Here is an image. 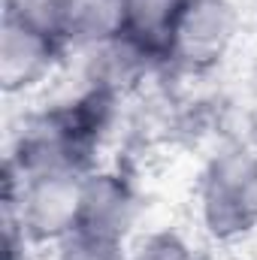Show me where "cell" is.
I'll return each instance as SVG.
<instances>
[{
  "label": "cell",
  "instance_id": "obj_1",
  "mask_svg": "<svg viewBox=\"0 0 257 260\" xmlns=\"http://www.w3.org/2000/svg\"><path fill=\"white\" fill-rule=\"evenodd\" d=\"M203 221L215 239H236L257 227V154L224 151L203 176Z\"/></svg>",
  "mask_w": 257,
  "mask_h": 260
},
{
  "label": "cell",
  "instance_id": "obj_2",
  "mask_svg": "<svg viewBox=\"0 0 257 260\" xmlns=\"http://www.w3.org/2000/svg\"><path fill=\"white\" fill-rule=\"evenodd\" d=\"M85 176H70V173L21 176L18 194L12 185H6V206L15 212L21 236L27 233L34 239H55V242L64 239L79 224V200Z\"/></svg>",
  "mask_w": 257,
  "mask_h": 260
},
{
  "label": "cell",
  "instance_id": "obj_3",
  "mask_svg": "<svg viewBox=\"0 0 257 260\" xmlns=\"http://www.w3.org/2000/svg\"><path fill=\"white\" fill-rule=\"evenodd\" d=\"M233 34L236 12L230 0H188L173 27L167 55L188 70H206L224 58Z\"/></svg>",
  "mask_w": 257,
  "mask_h": 260
},
{
  "label": "cell",
  "instance_id": "obj_4",
  "mask_svg": "<svg viewBox=\"0 0 257 260\" xmlns=\"http://www.w3.org/2000/svg\"><path fill=\"white\" fill-rule=\"evenodd\" d=\"M58 43L61 40L3 15V34H0V82H3V88L12 94V91H24V88L37 85L52 70V61L58 55Z\"/></svg>",
  "mask_w": 257,
  "mask_h": 260
},
{
  "label": "cell",
  "instance_id": "obj_5",
  "mask_svg": "<svg viewBox=\"0 0 257 260\" xmlns=\"http://www.w3.org/2000/svg\"><path fill=\"white\" fill-rule=\"evenodd\" d=\"M136 218V197L121 176L112 173H88L82 179L79 200V224L115 239H124Z\"/></svg>",
  "mask_w": 257,
  "mask_h": 260
},
{
  "label": "cell",
  "instance_id": "obj_6",
  "mask_svg": "<svg viewBox=\"0 0 257 260\" xmlns=\"http://www.w3.org/2000/svg\"><path fill=\"white\" fill-rule=\"evenodd\" d=\"M124 34H127V0H67V40L85 46H103Z\"/></svg>",
  "mask_w": 257,
  "mask_h": 260
},
{
  "label": "cell",
  "instance_id": "obj_7",
  "mask_svg": "<svg viewBox=\"0 0 257 260\" xmlns=\"http://www.w3.org/2000/svg\"><path fill=\"white\" fill-rule=\"evenodd\" d=\"M185 3L188 0H127V37L148 55H167Z\"/></svg>",
  "mask_w": 257,
  "mask_h": 260
},
{
  "label": "cell",
  "instance_id": "obj_8",
  "mask_svg": "<svg viewBox=\"0 0 257 260\" xmlns=\"http://www.w3.org/2000/svg\"><path fill=\"white\" fill-rule=\"evenodd\" d=\"M3 15L37 27L55 40H67V0H3Z\"/></svg>",
  "mask_w": 257,
  "mask_h": 260
},
{
  "label": "cell",
  "instance_id": "obj_9",
  "mask_svg": "<svg viewBox=\"0 0 257 260\" xmlns=\"http://www.w3.org/2000/svg\"><path fill=\"white\" fill-rule=\"evenodd\" d=\"M58 260H127V254L121 239L88 227H73L64 239H58Z\"/></svg>",
  "mask_w": 257,
  "mask_h": 260
},
{
  "label": "cell",
  "instance_id": "obj_10",
  "mask_svg": "<svg viewBox=\"0 0 257 260\" xmlns=\"http://www.w3.org/2000/svg\"><path fill=\"white\" fill-rule=\"evenodd\" d=\"M127 260H197V254L179 236H173V233H154Z\"/></svg>",
  "mask_w": 257,
  "mask_h": 260
}]
</instances>
